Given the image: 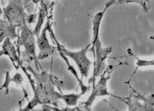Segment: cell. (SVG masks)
<instances>
[{
  "instance_id": "5b68a950",
  "label": "cell",
  "mask_w": 154,
  "mask_h": 111,
  "mask_svg": "<svg viewBox=\"0 0 154 111\" xmlns=\"http://www.w3.org/2000/svg\"><path fill=\"white\" fill-rule=\"evenodd\" d=\"M3 13L10 25L20 28L26 22V15L22 0H9L8 5L3 8Z\"/></svg>"
},
{
  "instance_id": "7c38bea8",
  "label": "cell",
  "mask_w": 154,
  "mask_h": 111,
  "mask_svg": "<svg viewBox=\"0 0 154 111\" xmlns=\"http://www.w3.org/2000/svg\"><path fill=\"white\" fill-rule=\"evenodd\" d=\"M117 4H125V3H136L140 5L143 11L148 12L150 9V7L147 4L145 0H117L116 2Z\"/></svg>"
},
{
  "instance_id": "8992f818",
  "label": "cell",
  "mask_w": 154,
  "mask_h": 111,
  "mask_svg": "<svg viewBox=\"0 0 154 111\" xmlns=\"http://www.w3.org/2000/svg\"><path fill=\"white\" fill-rule=\"evenodd\" d=\"M20 34L19 37V44L20 46L24 47L26 54L29 57L30 61H34L36 64L37 69L39 70L38 65L41 67L38 60L37 54L36 51V40L35 35L32 30H30L27 26V23L24 22L20 27Z\"/></svg>"
},
{
  "instance_id": "9c48e42d",
  "label": "cell",
  "mask_w": 154,
  "mask_h": 111,
  "mask_svg": "<svg viewBox=\"0 0 154 111\" xmlns=\"http://www.w3.org/2000/svg\"><path fill=\"white\" fill-rule=\"evenodd\" d=\"M3 55H5L9 58L16 70H18L20 68V65L23 63L20 59V55L17 53V50L9 38H6L3 41V44L0 50V57Z\"/></svg>"
},
{
  "instance_id": "9a60e30c",
  "label": "cell",
  "mask_w": 154,
  "mask_h": 111,
  "mask_svg": "<svg viewBox=\"0 0 154 111\" xmlns=\"http://www.w3.org/2000/svg\"><path fill=\"white\" fill-rule=\"evenodd\" d=\"M145 1H146L147 4H148L150 7V1H149V0H145Z\"/></svg>"
},
{
  "instance_id": "8fae6325",
  "label": "cell",
  "mask_w": 154,
  "mask_h": 111,
  "mask_svg": "<svg viewBox=\"0 0 154 111\" xmlns=\"http://www.w3.org/2000/svg\"><path fill=\"white\" fill-rule=\"evenodd\" d=\"M131 52V55L132 56L134 57L136 59V70H134V72L133 73V74H134L136 71L138 70V69L139 68H141V67H149V66H151V67H153V64H154V62L153 60H151V61H148V60H143L141 59V58H140L137 57H136L135 55L133 54L131 51H129Z\"/></svg>"
},
{
  "instance_id": "3957f363",
  "label": "cell",
  "mask_w": 154,
  "mask_h": 111,
  "mask_svg": "<svg viewBox=\"0 0 154 111\" xmlns=\"http://www.w3.org/2000/svg\"><path fill=\"white\" fill-rule=\"evenodd\" d=\"M54 39L56 41L57 50L61 51L66 57L70 58L75 62L76 67L79 69V71L81 74V79L83 80L84 78H88L91 65H92V62L90 61L88 56H87V53L89 51L91 44L88 45L85 47L78 51H71L59 44L54 35Z\"/></svg>"
},
{
  "instance_id": "277c9868",
  "label": "cell",
  "mask_w": 154,
  "mask_h": 111,
  "mask_svg": "<svg viewBox=\"0 0 154 111\" xmlns=\"http://www.w3.org/2000/svg\"><path fill=\"white\" fill-rule=\"evenodd\" d=\"M120 64L109 65L108 67L107 66L106 69L103 70V73L101 74L98 82H95V84L92 85V90L91 95L89 96L88 99L82 104L84 108L90 109H91V106H92L94 102L95 101L97 98L111 95V94H110L109 92H108L107 82L109 80L111 74L112 72L113 71V69L115 68V67L119 66Z\"/></svg>"
},
{
  "instance_id": "ba28073f",
  "label": "cell",
  "mask_w": 154,
  "mask_h": 111,
  "mask_svg": "<svg viewBox=\"0 0 154 111\" xmlns=\"http://www.w3.org/2000/svg\"><path fill=\"white\" fill-rule=\"evenodd\" d=\"M48 30L49 25L47 24V26L44 27V28L42 30L39 36H38L36 44L38 50H39V53L37 55L38 61L44 60L48 58L57 50V47L50 44V41L48 40L47 35V32Z\"/></svg>"
},
{
  "instance_id": "30bf717a",
  "label": "cell",
  "mask_w": 154,
  "mask_h": 111,
  "mask_svg": "<svg viewBox=\"0 0 154 111\" xmlns=\"http://www.w3.org/2000/svg\"><path fill=\"white\" fill-rule=\"evenodd\" d=\"M83 95L80 93H68L63 94L61 93L60 100H63L67 106H75L78 103L79 100Z\"/></svg>"
},
{
  "instance_id": "e0dca14e",
  "label": "cell",
  "mask_w": 154,
  "mask_h": 111,
  "mask_svg": "<svg viewBox=\"0 0 154 111\" xmlns=\"http://www.w3.org/2000/svg\"><path fill=\"white\" fill-rule=\"evenodd\" d=\"M85 110H86V111H92V110H91V109H85Z\"/></svg>"
},
{
  "instance_id": "2e32d148",
  "label": "cell",
  "mask_w": 154,
  "mask_h": 111,
  "mask_svg": "<svg viewBox=\"0 0 154 111\" xmlns=\"http://www.w3.org/2000/svg\"><path fill=\"white\" fill-rule=\"evenodd\" d=\"M38 1H39V0H33V2H34L35 3H38Z\"/></svg>"
},
{
  "instance_id": "7a4b0ae2",
  "label": "cell",
  "mask_w": 154,
  "mask_h": 111,
  "mask_svg": "<svg viewBox=\"0 0 154 111\" xmlns=\"http://www.w3.org/2000/svg\"><path fill=\"white\" fill-rule=\"evenodd\" d=\"M106 11L96 13L92 19L93 37L92 41V51L94 55V70L92 76L88 83L95 84L97 78L100 77L106 68V61L113 50L112 47H104L100 38V31L101 21Z\"/></svg>"
},
{
  "instance_id": "ac0fdd59",
  "label": "cell",
  "mask_w": 154,
  "mask_h": 111,
  "mask_svg": "<svg viewBox=\"0 0 154 111\" xmlns=\"http://www.w3.org/2000/svg\"><path fill=\"white\" fill-rule=\"evenodd\" d=\"M1 1H2V0H1ZM8 1H9V0H8Z\"/></svg>"
},
{
  "instance_id": "4fadbf2b",
  "label": "cell",
  "mask_w": 154,
  "mask_h": 111,
  "mask_svg": "<svg viewBox=\"0 0 154 111\" xmlns=\"http://www.w3.org/2000/svg\"><path fill=\"white\" fill-rule=\"evenodd\" d=\"M9 25L10 24L8 21H5V20H0V27L2 28H5Z\"/></svg>"
},
{
  "instance_id": "6da1fadb",
  "label": "cell",
  "mask_w": 154,
  "mask_h": 111,
  "mask_svg": "<svg viewBox=\"0 0 154 111\" xmlns=\"http://www.w3.org/2000/svg\"><path fill=\"white\" fill-rule=\"evenodd\" d=\"M34 80L30 82L34 92L33 98L29 100L27 105L15 111H32L40 105H53L56 106L60 100L61 93L55 90L57 86V78L46 71L36 72L34 74Z\"/></svg>"
},
{
  "instance_id": "52a82bcc",
  "label": "cell",
  "mask_w": 154,
  "mask_h": 111,
  "mask_svg": "<svg viewBox=\"0 0 154 111\" xmlns=\"http://www.w3.org/2000/svg\"><path fill=\"white\" fill-rule=\"evenodd\" d=\"M136 95L130 96L129 98H120L119 96L111 95L125 102L127 105V111H153V99L150 100V98H145L136 92ZM115 111H120L113 106L110 105Z\"/></svg>"
},
{
  "instance_id": "5bb4252c",
  "label": "cell",
  "mask_w": 154,
  "mask_h": 111,
  "mask_svg": "<svg viewBox=\"0 0 154 111\" xmlns=\"http://www.w3.org/2000/svg\"><path fill=\"white\" fill-rule=\"evenodd\" d=\"M2 14H3V10L2 9V8H1V6H0V17L2 16Z\"/></svg>"
}]
</instances>
